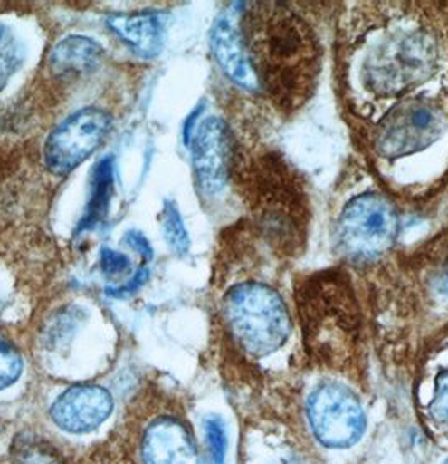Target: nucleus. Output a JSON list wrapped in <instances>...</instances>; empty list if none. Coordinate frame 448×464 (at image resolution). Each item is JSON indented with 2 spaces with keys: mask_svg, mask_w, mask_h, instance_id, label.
I'll list each match as a JSON object with an SVG mask.
<instances>
[{
  "mask_svg": "<svg viewBox=\"0 0 448 464\" xmlns=\"http://www.w3.org/2000/svg\"><path fill=\"white\" fill-rule=\"evenodd\" d=\"M447 48L440 25L420 7L389 4L363 17L352 27L344 58L346 86L361 102L356 111L366 102L389 105V111L413 100H435L420 92L443 73Z\"/></svg>",
  "mask_w": 448,
  "mask_h": 464,
  "instance_id": "1",
  "label": "nucleus"
},
{
  "mask_svg": "<svg viewBox=\"0 0 448 464\" xmlns=\"http://www.w3.org/2000/svg\"><path fill=\"white\" fill-rule=\"evenodd\" d=\"M246 19L243 39L258 85L283 107H297L319 73L312 29L281 4H256Z\"/></svg>",
  "mask_w": 448,
  "mask_h": 464,
  "instance_id": "2",
  "label": "nucleus"
},
{
  "mask_svg": "<svg viewBox=\"0 0 448 464\" xmlns=\"http://www.w3.org/2000/svg\"><path fill=\"white\" fill-rule=\"evenodd\" d=\"M223 313L233 338L256 358L279 352L291 336L289 309L280 294L260 282H243L228 291Z\"/></svg>",
  "mask_w": 448,
  "mask_h": 464,
  "instance_id": "3",
  "label": "nucleus"
},
{
  "mask_svg": "<svg viewBox=\"0 0 448 464\" xmlns=\"http://www.w3.org/2000/svg\"><path fill=\"white\" fill-rule=\"evenodd\" d=\"M448 135V111L442 100H413L376 121L371 147L389 164L428 154Z\"/></svg>",
  "mask_w": 448,
  "mask_h": 464,
  "instance_id": "4",
  "label": "nucleus"
},
{
  "mask_svg": "<svg viewBox=\"0 0 448 464\" xmlns=\"http://www.w3.org/2000/svg\"><path fill=\"white\" fill-rule=\"evenodd\" d=\"M400 218L388 196L366 191L351 198L336 223L340 254L354 262H373L396 242Z\"/></svg>",
  "mask_w": 448,
  "mask_h": 464,
  "instance_id": "5",
  "label": "nucleus"
},
{
  "mask_svg": "<svg viewBox=\"0 0 448 464\" xmlns=\"http://www.w3.org/2000/svg\"><path fill=\"white\" fill-rule=\"evenodd\" d=\"M307 416L314 436L326 448L344 450L361 440L366 416L354 392L340 383H322L307 401Z\"/></svg>",
  "mask_w": 448,
  "mask_h": 464,
  "instance_id": "6",
  "label": "nucleus"
},
{
  "mask_svg": "<svg viewBox=\"0 0 448 464\" xmlns=\"http://www.w3.org/2000/svg\"><path fill=\"white\" fill-rule=\"evenodd\" d=\"M111 119L103 111L83 109L68 117L48 137L44 160L49 171L64 176L88 160L103 144Z\"/></svg>",
  "mask_w": 448,
  "mask_h": 464,
  "instance_id": "7",
  "label": "nucleus"
},
{
  "mask_svg": "<svg viewBox=\"0 0 448 464\" xmlns=\"http://www.w3.org/2000/svg\"><path fill=\"white\" fill-rule=\"evenodd\" d=\"M195 178L207 195H218L228 183L231 168V139L226 123L207 117L191 137Z\"/></svg>",
  "mask_w": 448,
  "mask_h": 464,
  "instance_id": "8",
  "label": "nucleus"
},
{
  "mask_svg": "<svg viewBox=\"0 0 448 464\" xmlns=\"http://www.w3.org/2000/svg\"><path fill=\"white\" fill-rule=\"evenodd\" d=\"M113 401L109 391L97 385H76L61 393L51 407V419L58 428L81 434L97 429L109 419Z\"/></svg>",
  "mask_w": 448,
  "mask_h": 464,
  "instance_id": "9",
  "label": "nucleus"
},
{
  "mask_svg": "<svg viewBox=\"0 0 448 464\" xmlns=\"http://www.w3.org/2000/svg\"><path fill=\"white\" fill-rule=\"evenodd\" d=\"M144 464H201L195 440L179 420L162 417L152 422L142 442Z\"/></svg>",
  "mask_w": 448,
  "mask_h": 464,
  "instance_id": "10",
  "label": "nucleus"
},
{
  "mask_svg": "<svg viewBox=\"0 0 448 464\" xmlns=\"http://www.w3.org/2000/svg\"><path fill=\"white\" fill-rule=\"evenodd\" d=\"M211 49L224 74L244 90H260L253 66L248 58L240 27L231 17H219L211 33Z\"/></svg>",
  "mask_w": 448,
  "mask_h": 464,
  "instance_id": "11",
  "label": "nucleus"
},
{
  "mask_svg": "<svg viewBox=\"0 0 448 464\" xmlns=\"http://www.w3.org/2000/svg\"><path fill=\"white\" fill-rule=\"evenodd\" d=\"M107 24L142 58H154L164 48L166 19L160 14L110 15Z\"/></svg>",
  "mask_w": 448,
  "mask_h": 464,
  "instance_id": "12",
  "label": "nucleus"
},
{
  "mask_svg": "<svg viewBox=\"0 0 448 464\" xmlns=\"http://www.w3.org/2000/svg\"><path fill=\"white\" fill-rule=\"evenodd\" d=\"M103 54L101 44L85 36H68L51 53V70L56 74L86 73L97 66Z\"/></svg>",
  "mask_w": 448,
  "mask_h": 464,
  "instance_id": "13",
  "label": "nucleus"
},
{
  "mask_svg": "<svg viewBox=\"0 0 448 464\" xmlns=\"http://www.w3.org/2000/svg\"><path fill=\"white\" fill-rule=\"evenodd\" d=\"M113 158L100 160L91 172V191L86 203L85 215L78 230H93L109 217L110 201L113 195Z\"/></svg>",
  "mask_w": 448,
  "mask_h": 464,
  "instance_id": "14",
  "label": "nucleus"
},
{
  "mask_svg": "<svg viewBox=\"0 0 448 464\" xmlns=\"http://www.w3.org/2000/svg\"><path fill=\"white\" fill-rule=\"evenodd\" d=\"M420 270L426 291L448 303V235L424 246L420 256Z\"/></svg>",
  "mask_w": 448,
  "mask_h": 464,
  "instance_id": "15",
  "label": "nucleus"
},
{
  "mask_svg": "<svg viewBox=\"0 0 448 464\" xmlns=\"http://www.w3.org/2000/svg\"><path fill=\"white\" fill-rule=\"evenodd\" d=\"M24 62V48L13 29L0 23V90L9 83L13 74Z\"/></svg>",
  "mask_w": 448,
  "mask_h": 464,
  "instance_id": "16",
  "label": "nucleus"
},
{
  "mask_svg": "<svg viewBox=\"0 0 448 464\" xmlns=\"http://www.w3.org/2000/svg\"><path fill=\"white\" fill-rule=\"evenodd\" d=\"M160 223H162V232L164 238L169 245L170 250L177 256H186L189 252V235L184 227L181 213L176 207L174 201L166 199L164 201V208L160 213Z\"/></svg>",
  "mask_w": 448,
  "mask_h": 464,
  "instance_id": "17",
  "label": "nucleus"
},
{
  "mask_svg": "<svg viewBox=\"0 0 448 464\" xmlns=\"http://www.w3.org/2000/svg\"><path fill=\"white\" fill-rule=\"evenodd\" d=\"M205 436L209 464H224L228 451V432L224 420L214 414L207 416L205 419Z\"/></svg>",
  "mask_w": 448,
  "mask_h": 464,
  "instance_id": "18",
  "label": "nucleus"
},
{
  "mask_svg": "<svg viewBox=\"0 0 448 464\" xmlns=\"http://www.w3.org/2000/svg\"><path fill=\"white\" fill-rule=\"evenodd\" d=\"M428 414L438 426L448 428V365L438 368L432 383Z\"/></svg>",
  "mask_w": 448,
  "mask_h": 464,
  "instance_id": "19",
  "label": "nucleus"
},
{
  "mask_svg": "<svg viewBox=\"0 0 448 464\" xmlns=\"http://www.w3.org/2000/svg\"><path fill=\"white\" fill-rule=\"evenodd\" d=\"M54 450L33 438H19L14 444V454L21 464H52Z\"/></svg>",
  "mask_w": 448,
  "mask_h": 464,
  "instance_id": "20",
  "label": "nucleus"
},
{
  "mask_svg": "<svg viewBox=\"0 0 448 464\" xmlns=\"http://www.w3.org/2000/svg\"><path fill=\"white\" fill-rule=\"evenodd\" d=\"M23 373V358L13 344L0 338V391L11 387Z\"/></svg>",
  "mask_w": 448,
  "mask_h": 464,
  "instance_id": "21",
  "label": "nucleus"
},
{
  "mask_svg": "<svg viewBox=\"0 0 448 464\" xmlns=\"http://www.w3.org/2000/svg\"><path fill=\"white\" fill-rule=\"evenodd\" d=\"M100 267H101V272L105 274V277L119 279V277L129 276L132 272V262L125 254L117 252L113 248H101Z\"/></svg>",
  "mask_w": 448,
  "mask_h": 464,
  "instance_id": "22",
  "label": "nucleus"
},
{
  "mask_svg": "<svg viewBox=\"0 0 448 464\" xmlns=\"http://www.w3.org/2000/svg\"><path fill=\"white\" fill-rule=\"evenodd\" d=\"M125 242L134 248L138 256H142L144 260H150L154 256V250L152 245L147 240L146 237L140 232H129L125 237Z\"/></svg>",
  "mask_w": 448,
  "mask_h": 464,
  "instance_id": "23",
  "label": "nucleus"
},
{
  "mask_svg": "<svg viewBox=\"0 0 448 464\" xmlns=\"http://www.w3.org/2000/svg\"><path fill=\"white\" fill-rule=\"evenodd\" d=\"M443 464H448V459H447V461H445V463H443Z\"/></svg>",
  "mask_w": 448,
  "mask_h": 464,
  "instance_id": "24",
  "label": "nucleus"
}]
</instances>
